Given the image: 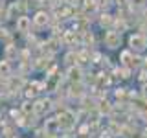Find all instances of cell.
<instances>
[{"label": "cell", "instance_id": "1", "mask_svg": "<svg viewBox=\"0 0 147 138\" xmlns=\"http://www.w3.org/2000/svg\"><path fill=\"white\" fill-rule=\"evenodd\" d=\"M28 24H30V18H26V17H22V18H18V20H17V26L20 28V31H26L28 30Z\"/></svg>", "mask_w": 147, "mask_h": 138}, {"label": "cell", "instance_id": "2", "mask_svg": "<svg viewBox=\"0 0 147 138\" xmlns=\"http://www.w3.org/2000/svg\"><path fill=\"white\" fill-rule=\"evenodd\" d=\"M0 72H4V74H7V72H9V66H7V63H6V61L0 63Z\"/></svg>", "mask_w": 147, "mask_h": 138}]
</instances>
